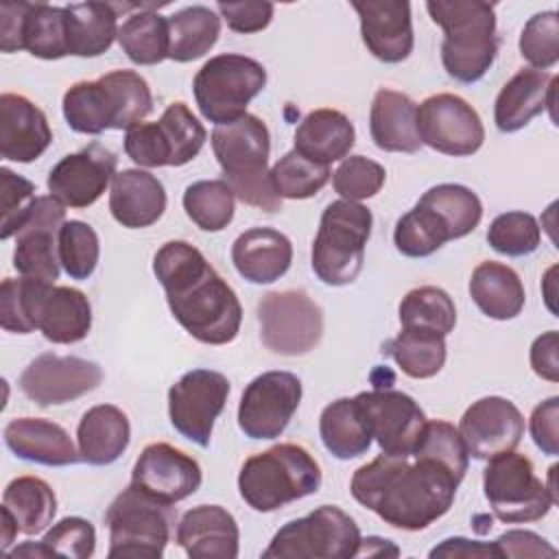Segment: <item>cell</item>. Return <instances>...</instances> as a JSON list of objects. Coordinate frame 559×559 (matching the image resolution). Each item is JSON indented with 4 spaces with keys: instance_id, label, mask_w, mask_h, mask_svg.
Instances as JSON below:
<instances>
[{
    "instance_id": "b9f144b4",
    "label": "cell",
    "mask_w": 559,
    "mask_h": 559,
    "mask_svg": "<svg viewBox=\"0 0 559 559\" xmlns=\"http://www.w3.org/2000/svg\"><path fill=\"white\" fill-rule=\"evenodd\" d=\"M395 365L415 380L432 378L445 365V336L424 330H402L384 345Z\"/></svg>"
},
{
    "instance_id": "9f6ffc18",
    "label": "cell",
    "mask_w": 559,
    "mask_h": 559,
    "mask_svg": "<svg viewBox=\"0 0 559 559\" xmlns=\"http://www.w3.org/2000/svg\"><path fill=\"white\" fill-rule=\"evenodd\" d=\"M528 428L535 445L544 454L555 456L559 452V397L557 395L544 400L533 408Z\"/></svg>"
},
{
    "instance_id": "91938a15",
    "label": "cell",
    "mask_w": 559,
    "mask_h": 559,
    "mask_svg": "<svg viewBox=\"0 0 559 559\" xmlns=\"http://www.w3.org/2000/svg\"><path fill=\"white\" fill-rule=\"evenodd\" d=\"M22 15L24 2L0 4V48L2 52L22 50Z\"/></svg>"
},
{
    "instance_id": "c3c4849f",
    "label": "cell",
    "mask_w": 559,
    "mask_h": 559,
    "mask_svg": "<svg viewBox=\"0 0 559 559\" xmlns=\"http://www.w3.org/2000/svg\"><path fill=\"white\" fill-rule=\"evenodd\" d=\"M100 258L98 234L83 221H66L59 229V262L72 280H87Z\"/></svg>"
},
{
    "instance_id": "44dd1931",
    "label": "cell",
    "mask_w": 559,
    "mask_h": 559,
    "mask_svg": "<svg viewBox=\"0 0 559 559\" xmlns=\"http://www.w3.org/2000/svg\"><path fill=\"white\" fill-rule=\"evenodd\" d=\"M524 417L511 400L487 395L463 413L459 435L472 459L489 461L502 452L515 450L524 437Z\"/></svg>"
},
{
    "instance_id": "ac0fdd59",
    "label": "cell",
    "mask_w": 559,
    "mask_h": 559,
    "mask_svg": "<svg viewBox=\"0 0 559 559\" xmlns=\"http://www.w3.org/2000/svg\"><path fill=\"white\" fill-rule=\"evenodd\" d=\"M417 131L421 144L465 157L476 153L485 142V127L478 111L456 94H432L417 105Z\"/></svg>"
},
{
    "instance_id": "680465c9",
    "label": "cell",
    "mask_w": 559,
    "mask_h": 559,
    "mask_svg": "<svg viewBox=\"0 0 559 559\" xmlns=\"http://www.w3.org/2000/svg\"><path fill=\"white\" fill-rule=\"evenodd\" d=\"M557 349H559V336L555 330L539 334L531 345V367L539 378H544L548 382L559 380Z\"/></svg>"
},
{
    "instance_id": "5bb4252c",
    "label": "cell",
    "mask_w": 559,
    "mask_h": 559,
    "mask_svg": "<svg viewBox=\"0 0 559 559\" xmlns=\"http://www.w3.org/2000/svg\"><path fill=\"white\" fill-rule=\"evenodd\" d=\"M260 338L280 356H301L323 336V312L304 290H275L258 301Z\"/></svg>"
},
{
    "instance_id": "8992f818",
    "label": "cell",
    "mask_w": 559,
    "mask_h": 559,
    "mask_svg": "<svg viewBox=\"0 0 559 559\" xmlns=\"http://www.w3.org/2000/svg\"><path fill=\"white\" fill-rule=\"evenodd\" d=\"M212 151L234 197L264 212L282 207L271 183V170H266L271 135L258 116L245 114L234 122L218 124L212 131Z\"/></svg>"
},
{
    "instance_id": "2e32d148",
    "label": "cell",
    "mask_w": 559,
    "mask_h": 559,
    "mask_svg": "<svg viewBox=\"0 0 559 559\" xmlns=\"http://www.w3.org/2000/svg\"><path fill=\"white\" fill-rule=\"evenodd\" d=\"M356 408L380 450L391 456H411L426 430L421 406L402 391L373 389L354 397Z\"/></svg>"
},
{
    "instance_id": "94428289",
    "label": "cell",
    "mask_w": 559,
    "mask_h": 559,
    "mask_svg": "<svg viewBox=\"0 0 559 559\" xmlns=\"http://www.w3.org/2000/svg\"><path fill=\"white\" fill-rule=\"evenodd\" d=\"M430 557H500L496 544H485L465 537L443 539L430 550Z\"/></svg>"
},
{
    "instance_id": "83f0119b",
    "label": "cell",
    "mask_w": 559,
    "mask_h": 559,
    "mask_svg": "<svg viewBox=\"0 0 559 559\" xmlns=\"http://www.w3.org/2000/svg\"><path fill=\"white\" fill-rule=\"evenodd\" d=\"M7 448L22 461L66 467L81 461L68 430L44 417H15L4 426Z\"/></svg>"
},
{
    "instance_id": "be15d7a7",
    "label": "cell",
    "mask_w": 559,
    "mask_h": 559,
    "mask_svg": "<svg viewBox=\"0 0 559 559\" xmlns=\"http://www.w3.org/2000/svg\"><path fill=\"white\" fill-rule=\"evenodd\" d=\"M2 511V550H9V546H11V542H13V537L20 533L17 531V524H15V520L11 518V513L9 511H4V509H0Z\"/></svg>"
},
{
    "instance_id": "7402d4cb",
    "label": "cell",
    "mask_w": 559,
    "mask_h": 559,
    "mask_svg": "<svg viewBox=\"0 0 559 559\" xmlns=\"http://www.w3.org/2000/svg\"><path fill=\"white\" fill-rule=\"evenodd\" d=\"M201 480L203 474L197 459L164 441L148 443L131 472V485L170 507L192 496Z\"/></svg>"
},
{
    "instance_id": "60d3db41",
    "label": "cell",
    "mask_w": 559,
    "mask_h": 559,
    "mask_svg": "<svg viewBox=\"0 0 559 559\" xmlns=\"http://www.w3.org/2000/svg\"><path fill=\"white\" fill-rule=\"evenodd\" d=\"M22 50H28L33 57L46 61L66 57V7H52L46 2H24Z\"/></svg>"
},
{
    "instance_id": "5b68a950",
    "label": "cell",
    "mask_w": 559,
    "mask_h": 559,
    "mask_svg": "<svg viewBox=\"0 0 559 559\" xmlns=\"http://www.w3.org/2000/svg\"><path fill=\"white\" fill-rule=\"evenodd\" d=\"M426 9L443 28L441 63L459 83H476L498 52L496 4L483 0H428Z\"/></svg>"
},
{
    "instance_id": "e7e4bbea",
    "label": "cell",
    "mask_w": 559,
    "mask_h": 559,
    "mask_svg": "<svg viewBox=\"0 0 559 559\" xmlns=\"http://www.w3.org/2000/svg\"><path fill=\"white\" fill-rule=\"evenodd\" d=\"M555 474H557V465H552L550 469H548V491H550V496H552V500H555V504H557V500H559V496H557V483H555Z\"/></svg>"
},
{
    "instance_id": "816d5d0a",
    "label": "cell",
    "mask_w": 559,
    "mask_h": 559,
    "mask_svg": "<svg viewBox=\"0 0 559 559\" xmlns=\"http://www.w3.org/2000/svg\"><path fill=\"white\" fill-rule=\"evenodd\" d=\"M386 170L382 164L365 157V155H349L341 162V166L332 175L334 192L347 201H362L380 192L384 186Z\"/></svg>"
},
{
    "instance_id": "f5cc1de1",
    "label": "cell",
    "mask_w": 559,
    "mask_h": 559,
    "mask_svg": "<svg viewBox=\"0 0 559 559\" xmlns=\"http://www.w3.org/2000/svg\"><path fill=\"white\" fill-rule=\"evenodd\" d=\"M41 544L46 546L50 557H70V559H87L96 548V531L90 520L70 515L52 524V528L44 535Z\"/></svg>"
},
{
    "instance_id": "f546056e",
    "label": "cell",
    "mask_w": 559,
    "mask_h": 559,
    "mask_svg": "<svg viewBox=\"0 0 559 559\" xmlns=\"http://www.w3.org/2000/svg\"><path fill=\"white\" fill-rule=\"evenodd\" d=\"M231 262L247 282L271 284L290 269L293 245L277 229L251 227L234 240Z\"/></svg>"
},
{
    "instance_id": "6125c7cd",
    "label": "cell",
    "mask_w": 559,
    "mask_h": 559,
    "mask_svg": "<svg viewBox=\"0 0 559 559\" xmlns=\"http://www.w3.org/2000/svg\"><path fill=\"white\" fill-rule=\"evenodd\" d=\"M9 552H11V557H31V559H35V557H50L41 542H37V544L35 542H26V544L9 550Z\"/></svg>"
},
{
    "instance_id": "7dc6e473",
    "label": "cell",
    "mask_w": 559,
    "mask_h": 559,
    "mask_svg": "<svg viewBox=\"0 0 559 559\" xmlns=\"http://www.w3.org/2000/svg\"><path fill=\"white\" fill-rule=\"evenodd\" d=\"M539 240L542 229L537 218L520 210L498 214L487 229L489 247L509 258L531 255L539 247Z\"/></svg>"
},
{
    "instance_id": "836d02e7",
    "label": "cell",
    "mask_w": 559,
    "mask_h": 559,
    "mask_svg": "<svg viewBox=\"0 0 559 559\" xmlns=\"http://www.w3.org/2000/svg\"><path fill=\"white\" fill-rule=\"evenodd\" d=\"M127 4L109 2H76L66 7L68 55L98 57L118 39V11Z\"/></svg>"
},
{
    "instance_id": "11a10c76",
    "label": "cell",
    "mask_w": 559,
    "mask_h": 559,
    "mask_svg": "<svg viewBox=\"0 0 559 559\" xmlns=\"http://www.w3.org/2000/svg\"><path fill=\"white\" fill-rule=\"evenodd\" d=\"M221 17L236 33H258L271 24L273 4L271 2H218Z\"/></svg>"
},
{
    "instance_id": "9c48e42d",
    "label": "cell",
    "mask_w": 559,
    "mask_h": 559,
    "mask_svg": "<svg viewBox=\"0 0 559 559\" xmlns=\"http://www.w3.org/2000/svg\"><path fill=\"white\" fill-rule=\"evenodd\" d=\"M105 524L109 528V559H157L170 542L175 515L170 504L129 485L111 500L105 513Z\"/></svg>"
},
{
    "instance_id": "bcb514c9",
    "label": "cell",
    "mask_w": 559,
    "mask_h": 559,
    "mask_svg": "<svg viewBox=\"0 0 559 559\" xmlns=\"http://www.w3.org/2000/svg\"><path fill=\"white\" fill-rule=\"evenodd\" d=\"M330 179V166L299 155L295 148L282 155L271 168V183L280 199H310Z\"/></svg>"
},
{
    "instance_id": "9a60e30c",
    "label": "cell",
    "mask_w": 559,
    "mask_h": 559,
    "mask_svg": "<svg viewBox=\"0 0 559 559\" xmlns=\"http://www.w3.org/2000/svg\"><path fill=\"white\" fill-rule=\"evenodd\" d=\"M229 380L214 369H192L168 389V417L188 441L207 448L214 421L225 408Z\"/></svg>"
},
{
    "instance_id": "ab89813d",
    "label": "cell",
    "mask_w": 559,
    "mask_h": 559,
    "mask_svg": "<svg viewBox=\"0 0 559 559\" xmlns=\"http://www.w3.org/2000/svg\"><path fill=\"white\" fill-rule=\"evenodd\" d=\"M441 221L450 240L472 234L483 218V203L476 192L461 183H439L428 188L419 201Z\"/></svg>"
},
{
    "instance_id": "f35d334b",
    "label": "cell",
    "mask_w": 559,
    "mask_h": 559,
    "mask_svg": "<svg viewBox=\"0 0 559 559\" xmlns=\"http://www.w3.org/2000/svg\"><path fill=\"white\" fill-rule=\"evenodd\" d=\"M118 44L135 66H155L168 59V17L151 9L131 13L118 28Z\"/></svg>"
},
{
    "instance_id": "ba28073f",
    "label": "cell",
    "mask_w": 559,
    "mask_h": 559,
    "mask_svg": "<svg viewBox=\"0 0 559 559\" xmlns=\"http://www.w3.org/2000/svg\"><path fill=\"white\" fill-rule=\"evenodd\" d=\"M373 216L362 203L332 201L319 221L312 242V271L328 286L352 284L365 262V245L371 236Z\"/></svg>"
},
{
    "instance_id": "7c38bea8",
    "label": "cell",
    "mask_w": 559,
    "mask_h": 559,
    "mask_svg": "<svg viewBox=\"0 0 559 559\" xmlns=\"http://www.w3.org/2000/svg\"><path fill=\"white\" fill-rule=\"evenodd\" d=\"M483 489L493 515L507 524L542 520L555 504L546 483L535 476L531 459L515 450L487 461Z\"/></svg>"
},
{
    "instance_id": "e0dca14e",
    "label": "cell",
    "mask_w": 559,
    "mask_h": 559,
    "mask_svg": "<svg viewBox=\"0 0 559 559\" xmlns=\"http://www.w3.org/2000/svg\"><path fill=\"white\" fill-rule=\"evenodd\" d=\"M301 402V380L290 371L253 378L238 404V426L249 439H277Z\"/></svg>"
},
{
    "instance_id": "f1b7e54d",
    "label": "cell",
    "mask_w": 559,
    "mask_h": 559,
    "mask_svg": "<svg viewBox=\"0 0 559 559\" xmlns=\"http://www.w3.org/2000/svg\"><path fill=\"white\" fill-rule=\"evenodd\" d=\"M166 210L164 183L140 168L114 175L109 188V212L127 229H142L162 218Z\"/></svg>"
},
{
    "instance_id": "603a6c76",
    "label": "cell",
    "mask_w": 559,
    "mask_h": 559,
    "mask_svg": "<svg viewBox=\"0 0 559 559\" xmlns=\"http://www.w3.org/2000/svg\"><path fill=\"white\" fill-rule=\"evenodd\" d=\"M116 175V155L98 142L61 157L48 173L46 186L68 207H90Z\"/></svg>"
},
{
    "instance_id": "4dcf8cb0",
    "label": "cell",
    "mask_w": 559,
    "mask_h": 559,
    "mask_svg": "<svg viewBox=\"0 0 559 559\" xmlns=\"http://www.w3.org/2000/svg\"><path fill=\"white\" fill-rule=\"evenodd\" d=\"M369 131L378 148L389 153H417V105L404 92L382 87L376 92L369 111Z\"/></svg>"
},
{
    "instance_id": "d6986e66",
    "label": "cell",
    "mask_w": 559,
    "mask_h": 559,
    "mask_svg": "<svg viewBox=\"0 0 559 559\" xmlns=\"http://www.w3.org/2000/svg\"><path fill=\"white\" fill-rule=\"evenodd\" d=\"M103 382L98 362L79 356H57L52 352L33 358L20 376V391L37 406L68 404Z\"/></svg>"
},
{
    "instance_id": "e575fe53",
    "label": "cell",
    "mask_w": 559,
    "mask_h": 559,
    "mask_svg": "<svg viewBox=\"0 0 559 559\" xmlns=\"http://www.w3.org/2000/svg\"><path fill=\"white\" fill-rule=\"evenodd\" d=\"M469 297L483 314L496 321L515 319L526 301L520 275L511 266L493 260H485L472 271Z\"/></svg>"
},
{
    "instance_id": "1f68e13d",
    "label": "cell",
    "mask_w": 559,
    "mask_h": 559,
    "mask_svg": "<svg viewBox=\"0 0 559 559\" xmlns=\"http://www.w3.org/2000/svg\"><path fill=\"white\" fill-rule=\"evenodd\" d=\"M79 456L87 465H111L131 441V424L122 408L114 404H98L83 413L79 428Z\"/></svg>"
},
{
    "instance_id": "d590c367",
    "label": "cell",
    "mask_w": 559,
    "mask_h": 559,
    "mask_svg": "<svg viewBox=\"0 0 559 559\" xmlns=\"http://www.w3.org/2000/svg\"><path fill=\"white\" fill-rule=\"evenodd\" d=\"M0 509L11 513L20 533L37 535L48 524H52L57 513V498L44 478L17 476L4 487Z\"/></svg>"
},
{
    "instance_id": "f6af8a7d",
    "label": "cell",
    "mask_w": 559,
    "mask_h": 559,
    "mask_svg": "<svg viewBox=\"0 0 559 559\" xmlns=\"http://www.w3.org/2000/svg\"><path fill=\"white\" fill-rule=\"evenodd\" d=\"M450 240L441 221L426 205L415 203L397 223L393 231L395 249L406 258H428Z\"/></svg>"
},
{
    "instance_id": "ee69618b",
    "label": "cell",
    "mask_w": 559,
    "mask_h": 559,
    "mask_svg": "<svg viewBox=\"0 0 559 559\" xmlns=\"http://www.w3.org/2000/svg\"><path fill=\"white\" fill-rule=\"evenodd\" d=\"M234 199L225 179H203L186 188L183 210L199 229L221 231L234 218Z\"/></svg>"
},
{
    "instance_id": "d4e9b609",
    "label": "cell",
    "mask_w": 559,
    "mask_h": 559,
    "mask_svg": "<svg viewBox=\"0 0 559 559\" xmlns=\"http://www.w3.org/2000/svg\"><path fill=\"white\" fill-rule=\"evenodd\" d=\"M52 142L46 114L26 96H0V155L9 162H35Z\"/></svg>"
},
{
    "instance_id": "277c9868",
    "label": "cell",
    "mask_w": 559,
    "mask_h": 559,
    "mask_svg": "<svg viewBox=\"0 0 559 559\" xmlns=\"http://www.w3.org/2000/svg\"><path fill=\"white\" fill-rule=\"evenodd\" d=\"M63 118L76 133L98 135L107 129L129 131L153 111V94L144 76L114 70L96 81H76L63 94Z\"/></svg>"
},
{
    "instance_id": "30bf717a",
    "label": "cell",
    "mask_w": 559,
    "mask_h": 559,
    "mask_svg": "<svg viewBox=\"0 0 559 559\" xmlns=\"http://www.w3.org/2000/svg\"><path fill=\"white\" fill-rule=\"evenodd\" d=\"M266 70L245 55H216L194 74L192 92L201 116L210 122L227 124L247 114V105L264 90Z\"/></svg>"
},
{
    "instance_id": "6f0895ef",
    "label": "cell",
    "mask_w": 559,
    "mask_h": 559,
    "mask_svg": "<svg viewBox=\"0 0 559 559\" xmlns=\"http://www.w3.org/2000/svg\"><path fill=\"white\" fill-rule=\"evenodd\" d=\"M500 557H555L557 550L537 533L513 528L502 533L496 542Z\"/></svg>"
},
{
    "instance_id": "cb8c5ba5",
    "label": "cell",
    "mask_w": 559,
    "mask_h": 559,
    "mask_svg": "<svg viewBox=\"0 0 559 559\" xmlns=\"http://www.w3.org/2000/svg\"><path fill=\"white\" fill-rule=\"evenodd\" d=\"M352 7L360 17L362 41L376 59L400 63L411 55L413 22L406 0H356Z\"/></svg>"
},
{
    "instance_id": "f907efd6",
    "label": "cell",
    "mask_w": 559,
    "mask_h": 559,
    "mask_svg": "<svg viewBox=\"0 0 559 559\" xmlns=\"http://www.w3.org/2000/svg\"><path fill=\"white\" fill-rule=\"evenodd\" d=\"M413 454H419L445 465L459 480H463L467 472L469 454L465 450V443L459 430L443 419H432L426 424L421 441Z\"/></svg>"
},
{
    "instance_id": "7a4b0ae2",
    "label": "cell",
    "mask_w": 559,
    "mask_h": 559,
    "mask_svg": "<svg viewBox=\"0 0 559 559\" xmlns=\"http://www.w3.org/2000/svg\"><path fill=\"white\" fill-rule=\"evenodd\" d=\"M153 273L166 293L179 325L199 343H231L242 323V306L234 288L205 255L186 240H168L153 258Z\"/></svg>"
},
{
    "instance_id": "7bdbcfd3",
    "label": "cell",
    "mask_w": 559,
    "mask_h": 559,
    "mask_svg": "<svg viewBox=\"0 0 559 559\" xmlns=\"http://www.w3.org/2000/svg\"><path fill=\"white\" fill-rule=\"evenodd\" d=\"M400 323L402 330H424L448 336L456 325V308L443 288L419 286L402 297Z\"/></svg>"
},
{
    "instance_id": "db71d44e",
    "label": "cell",
    "mask_w": 559,
    "mask_h": 559,
    "mask_svg": "<svg viewBox=\"0 0 559 559\" xmlns=\"http://www.w3.org/2000/svg\"><path fill=\"white\" fill-rule=\"evenodd\" d=\"M35 186L33 181L15 175L9 168H0V207H2V225L0 238L9 240L17 234L22 223L26 221L33 203H35Z\"/></svg>"
},
{
    "instance_id": "8d00e7d4",
    "label": "cell",
    "mask_w": 559,
    "mask_h": 559,
    "mask_svg": "<svg viewBox=\"0 0 559 559\" xmlns=\"http://www.w3.org/2000/svg\"><path fill=\"white\" fill-rule=\"evenodd\" d=\"M319 435L325 450L341 461L356 459L371 445V435L356 408L354 397H338L321 411Z\"/></svg>"
},
{
    "instance_id": "4fadbf2b",
    "label": "cell",
    "mask_w": 559,
    "mask_h": 559,
    "mask_svg": "<svg viewBox=\"0 0 559 559\" xmlns=\"http://www.w3.org/2000/svg\"><path fill=\"white\" fill-rule=\"evenodd\" d=\"M205 129L186 103H170L155 122H140L124 135V153L144 168L183 166L205 144Z\"/></svg>"
},
{
    "instance_id": "8fae6325",
    "label": "cell",
    "mask_w": 559,
    "mask_h": 559,
    "mask_svg": "<svg viewBox=\"0 0 559 559\" xmlns=\"http://www.w3.org/2000/svg\"><path fill=\"white\" fill-rule=\"evenodd\" d=\"M360 531L352 515L321 504L304 518L286 522L262 552L264 559H349L358 557Z\"/></svg>"
},
{
    "instance_id": "4316f807",
    "label": "cell",
    "mask_w": 559,
    "mask_h": 559,
    "mask_svg": "<svg viewBox=\"0 0 559 559\" xmlns=\"http://www.w3.org/2000/svg\"><path fill=\"white\" fill-rule=\"evenodd\" d=\"M177 544L192 559H236L240 531L234 515L218 504L188 509L177 524Z\"/></svg>"
},
{
    "instance_id": "3957f363",
    "label": "cell",
    "mask_w": 559,
    "mask_h": 559,
    "mask_svg": "<svg viewBox=\"0 0 559 559\" xmlns=\"http://www.w3.org/2000/svg\"><path fill=\"white\" fill-rule=\"evenodd\" d=\"M0 325L13 334L39 330L46 341L72 345L92 330V306L85 293L33 277H4L0 286Z\"/></svg>"
},
{
    "instance_id": "484cf974",
    "label": "cell",
    "mask_w": 559,
    "mask_h": 559,
    "mask_svg": "<svg viewBox=\"0 0 559 559\" xmlns=\"http://www.w3.org/2000/svg\"><path fill=\"white\" fill-rule=\"evenodd\" d=\"M557 83L559 79L555 74L535 68H524L513 74L496 96L493 122L498 131L513 133L526 127L542 111L550 109L552 114Z\"/></svg>"
},
{
    "instance_id": "6da1fadb",
    "label": "cell",
    "mask_w": 559,
    "mask_h": 559,
    "mask_svg": "<svg viewBox=\"0 0 559 559\" xmlns=\"http://www.w3.org/2000/svg\"><path fill=\"white\" fill-rule=\"evenodd\" d=\"M459 478L441 463L411 454H378L360 465L349 483L358 504L384 524L402 531H424L443 518L456 496Z\"/></svg>"
},
{
    "instance_id": "52a82bcc",
    "label": "cell",
    "mask_w": 559,
    "mask_h": 559,
    "mask_svg": "<svg viewBox=\"0 0 559 559\" xmlns=\"http://www.w3.org/2000/svg\"><path fill=\"white\" fill-rule=\"evenodd\" d=\"M321 467L297 443H277L249 456L238 474L240 498L258 513H271L288 502L317 493Z\"/></svg>"
},
{
    "instance_id": "681fc988",
    "label": "cell",
    "mask_w": 559,
    "mask_h": 559,
    "mask_svg": "<svg viewBox=\"0 0 559 559\" xmlns=\"http://www.w3.org/2000/svg\"><path fill=\"white\" fill-rule=\"evenodd\" d=\"M520 55L535 70H548L559 61V17L557 11H542L528 17L520 35Z\"/></svg>"
},
{
    "instance_id": "d6a6232c",
    "label": "cell",
    "mask_w": 559,
    "mask_h": 559,
    "mask_svg": "<svg viewBox=\"0 0 559 559\" xmlns=\"http://www.w3.org/2000/svg\"><path fill=\"white\" fill-rule=\"evenodd\" d=\"M356 142L352 120L338 109L310 111L295 131V151L310 162L330 166L345 159Z\"/></svg>"
},
{
    "instance_id": "74e56055",
    "label": "cell",
    "mask_w": 559,
    "mask_h": 559,
    "mask_svg": "<svg viewBox=\"0 0 559 559\" xmlns=\"http://www.w3.org/2000/svg\"><path fill=\"white\" fill-rule=\"evenodd\" d=\"M170 52L168 59L188 63L210 52L221 35V17L203 4L183 7L168 17Z\"/></svg>"
},
{
    "instance_id": "ffe728a7",
    "label": "cell",
    "mask_w": 559,
    "mask_h": 559,
    "mask_svg": "<svg viewBox=\"0 0 559 559\" xmlns=\"http://www.w3.org/2000/svg\"><path fill=\"white\" fill-rule=\"evenodd\" d=\"M66 223V205L52 194L37 197L26 221L15 234L13 266L22 277L55 284L59 280V229Z\"/></svg>"
}]
</instances>
